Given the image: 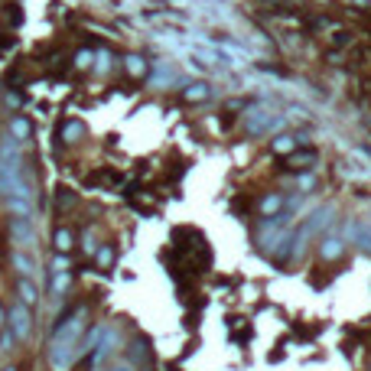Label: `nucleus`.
Segmentation results:
<instances>
[{
  "label": "nucleus",
  "mask_w": 371,
  "mask_h": 371,
  "mask_svg": "<svg viewBox=\"0 0 371 371\" xmlns=\"http://www.w3.org/2000/svg\"><path fill=\"white\" fill-rule=\"evenodd\" d=\"M7 326H10L13 339H30V333H33V316H30V306H23V303H13V306L7 309Z\"/></svg>",
  "instance_id": "nucleus-1"
},
{
  "label": "nucleus",
  "mask_w": 371,
  "mask_h": 371,
  "mask_svg": "<svg viewBox=\"0 0 371 371\" xmlns=\"http://www.w3.org/2000/svg\"><path fill=\"white\" fill-rule=\"evenodd\" d=\"M247 134L251 137H260L273 131V127H280V121H273V114H267V108H260V104H251L247 108Z\"/></svg>",
  "instance_id": "nucleus-2"
},
{
  "label": "nucleus",
  "mask_w": 371,
  "mask_h": 371,
  "mask_svg": "<svg viewBox=\"0 0 371 371\" xmlns=\"http://www.w3.org/2000/svg\"><path fill=\"white\" fill-rule=\"evenodd\" d=\"M10 264H13V271L20 273L23 280H33L36 277V260H33V254H26V251H13L10 254Z\"/></svg>",
  "instance_id": "nucleus-3"
},
{
  "label": "nucleus",
  "mask_w": 371,
  "mask_h": 371,
  "mask_svg": "<svg viewBox=\"0 0 371 371\" xmlns=\"http://www.w3.org/2000/svg\"><path fill=\"white\" fill-rule=\"evenodd\" d=\"M10 235L20 247H33V222L30 218H10Z\"/></svg>",
  "instance_id": "nucleus-4"
},
{
  "label": "nucleus",
  "mask_w": 371,
  "mask_h": 371,
  "mask_svg": "<svg viewBox=\"0 0 371 371\" xmlns=\"http://www.w3.org/2000/svg\"><path fill=\"white\" fill-rule=\"evenodd\" d=\"M346 251V241L342 238H322L319 241V258L322 260H339Z\"/></svg>",
  "instance_id": "nucleus-5"
},
{
  "label": "nucleus",
  "mask_w": 371,
  "mask_h": 371,
  "mask_svg": "<svg viewBox=\"0 0 371 371\" xmlns=\"http://www.w3.org/2000/svg\"><path fill=\"white\" fill-rule=\"evenodd\" d=\"M7 205H10V215H13V218H30V215H33V199L10 196V199H7Z\"/></svg>",
  "instance_id": "nucleus-6"
},
{
  "label": "nucleus",
  "mask_w": 371,
  "mask_h": 371,
  "mask_svg": "<svg viewBox=\"0 0 371 371\" xmlns=\"http://www.w3.org/2000/svg\"><path fill=\"white\" fill-rule=\"evenodd\" d=\"M16 293H20V303L23 306H33V303H39V290L33 286V280H16Z\"/></svg>",
  "instance_id": "nucleus-7"
},
{
  "label": "nucleus",
  "mask_w": 371,
  "mask_h": 371,
  "mask_svg": "<svg viewBox=\"0 0 371 371\" xmlns=\"http://www.w3.org/2000/svg\"><path fill=\"white\" fill-rule=\"evenodd\" d=\"M297 144H300V137H293V134H277V137L271 140L273 153H280V157H286V153H293V150H297Z\"/></svg>",
  "instance_id": "nucleus-8"
},
{
  "label": "nucleus",
  "mask_w": 371,
  "mask_h": 371,
  "mask_svg": "<svg viewBox=\"0 0 371 371\" xmlns=\"http://www.w3.org/2000/svg\"><path fill=\"white\" fill-rule=\"evenodd\" d=\"M59 134H62V140H65V144H78V140L85 137V124H82V121H65Z\"/></svg>",
  "instance_id": "nucleus-9"
},
{
  "label": "nucleus",
  "mask_w": 371,
  "mask_h": 371,
  "mask_svg": "<svg viewBox=\"0 0 371 371\" xmlns=\"http://www.w3.org/2000/svg\"><path fill=\"white\" fill-rule=\"evenodd\" d=\"M52 247L59 251V254H69L75 247V235L69 228H56V235H52Z\"/></svg>",
  "instance_id": "nucleus-10"
},
{
  "label": "nucleus",
  "mask_w": 371,
  "mask_h": 371,
  "mask_svg": "<svg viewBox=\"0 0 371 371\" xmlns=\"http://www.w3.org/2000/svg\"><path fill=\"white\" fill-rule=\"evenodd\" d=\"M10 134L16 144H23V140H30V134H33V127H30V121L26 117H13L10 121Z\"/></svg>",
  "instance_id": "nucleus-11"
},
{
  "label": "nucleus",
  "mask_w": 371,
  "mask_h": 371,
  "mask_svg": "<svg viewBox=\"0 0 371 371\" xmlns=\"http://www.w3.org/2000/svg\"><path fill=\"white\" fill-rule=\"evenodd\" d=\"M69 284H72V273H69V271L52 273V297H56V300L65 297V290H69Z\"/></svg>",
  "instance_id": "nucleus-12"
},
{
  "label": "nucleus",
  "mask_w": 371,
  "mask_h": 371,
  "mask_svg": "<svg viewBox=\"0 0 371 371\" xmlns=\"http://www.w3.org/2000/svg\"><path fill=\"white\" fill-rule=\"evenodd\" d=\"M313 163H316V153H313V150H303V153H293V157H290V166H293V170H309Z\"/></svg>",
  "instance_id": "nucleus-13"
},
{
  "label": "nucleus",
  "mask_w": 371,
  "mask_h": 371,
  "mask_svg": "<svg viewBox=\"0 0 371 371\" xmlns=\"http://www.w3.org/2000/svg\"><path fill=\"white\" fill-rule=\"evenodd\" d=\"M280 205H284V199H280V196H264V202H260V212H264V218L277 215V212H280Z\"/></svg>",
  "instance_id": "nucleus-14"
},
{
  "label": "nucleus",
  "mask_w": 371,
  "mask_h": 371,
  "mask_svg": "<svg viewBox=\"0 0 371 371\" xmlns=\"http://www.w3.org/2000/svg\"><path fill=\"white\" fill-rule=\"evenodd\" d=\"M95 258H98L101 271H108V267H111V260H114V245H101L98 251H95Z\"/></svg>",
  "instance_id": "nucleus-15"
},
{
  "label": "nucleus",
  "mask_w": 371,
  "mask_h": 371,
  "mask_svg": "<svg viewBox=\"0 0 371 371\" xmlns=\"http://www.w3.org/2000/svg\"><path fill=\"white\" fill-rule=\"evenodd\" d=\"M124 69H127L131 75H137V78H140V75L147 72V62L140 59V56H127V59H124Z\"/></svg>",
  "instance_id": "nucleus-16"
},
{
  "label": "nucleus",
  "mask_w": 371,
  "mask_h": 371,
  "mask_svg": "<svg viewBox=\"0 0 371 371\" xmlns=\"http://www.w3.org/2000/svg\"><path fill=\"white\" fill-rule=\"evenodd\" d=\"M209 95H212L209 85H202V82H199V85H189V88H186V101H205Z\"/></svg>",
  "instance_id": "nucleus-17"
},
{
  "label": "nucleus",
  "mask_w": 371,
  "mask_h": 371,
  "mask_svg": "<svg viewBox=\"0 0 371 371\" xmlns=\"http://www.w3.org/2000/svg\"><path fill=\"white\" fill-rule=\"evenodd\" d=\"M75 202H78V196H75L72 189H59V205L62 209H72Z\"/></svg>",
  "instance_id": "nucleus-18"
},
{
  "label": "nucleus",
  "mask_w": 371,
  "mask_h": 371,
  "mask_svg": "<svg viewBox=\"0 0 371 371\" xmlns=\"http://www.w3.org/2000/svg\"><path fill=\"white\" fill-rule=\"evenodd\" d=\"M62 271H72L69 254H56V260H52V273H62Z\"/></svg>",
  "instance_id": "nucleus-19"
},
{
  "label": "nucleus",
  "mask_w": 371,
  "mask_h": 371,
  "mask_svg": "<svg viewBox=\"0 0 371 371\" xmlns=\"http://www.w3.org/2000/svg\"><path fill=\"white\" fill-rule=\"evenodd\" d=\"M82 247H85V254H95L98 251V245H95V238H91V232L85 235V241H82Z\"/></svg>",
  "instance_id": "nucleus-20"
},
{
  "label": "nucleus",
  "mask_w": 371,
  "mask_h": 371,
  "mask_svg": "<svg viewBox=\"0 0 371 371\" xmlns=\"http://www.w3.org/2000/svg\"><path fill=\"white\" fill-rule=\"evenodd\" d=\"M108 62H111V56H108V52H98V65H95V69H98V72H108Z\"/></svg>",
  "instance_id": "nucleus-21"
},
{
  "label": "nucleus",
  "mask_w": 371,
  "mask_h": 371,
  "mask_svg": "<svg viewBox=\"0 0 371 371\" xmlns=\"http://www.w3.org/2000/svg\"><path fill=\"white\" fill-rule=\"evenodd\" d=\"M91 59H95V56H91V52H78V59H75V62H78V65H88V62H91Z\"/></svg>",
  "instance_id": "nucleus-22"
},
{
  "label": "nucleus",
  "mask_w": 371,
  "mask_h": 371,
  "mask_svg": "<svg viewBox=\"0 0 371 371\" xmlns=\"http://www.w3.org/2000/svg\"><path fill=\"white\" fill-rule=\"evenodd\" d=\"M3 329H7V309L0 306V333H3Z\"/></svg>",
  "instance_id": "nucleus-23"
},
{
  "label": "nucleus",
  "mask_w": 371,
  "mask_h": 371,
  "mask_svg": "<svg viewBox=\"0 0 371 371\" xmlns=\"http://www.w3.org/2000/svg\"><path fill=\"white\" fill-rule=\"evenodd\" d=\"M108 371H134V368H131V365H111Z\"/></svg>",
  "instance_id": "nucleus-24"
},
{
  "label": "nucleus",
  "mask_w": 371,
  "mask_h": 371,
  "mask_svg": "<svg viewBox=\"0 0 371 371\" xmlns=\"http://www.w3.org/2000/svg\"><path fill=\"white\" fill-rule=\"evenodd\" d=\"M3 371H16V368H3Z\"/></svg>",
  "instance_id": "nucleus-25"
}]
</instances>
